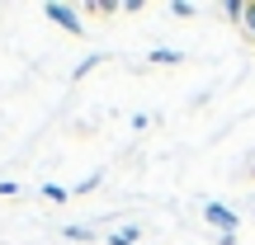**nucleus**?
Instances as JSON below:
<instances>
[{
  "mask_svg": "<svg viewBox=\"0 0 255 245\" xmlns=\"http://www.w3.org/2000/svg\"><path fill=\"white\" fill-rule=\"evenodd\" d=\"M203 222H208L218 236H222V231H237V227H241V217L227 208V203H203Z\"/></svg>",
  "mask_w": 255,
  "mask_h": 245,
  "instance_id": "2",
  "label": "nucleus"
},
{
  "mask_svg": "<svg viewBox=\"0 0 255 245\" xmlns=\"http://www.w3.org/2000/svg\"><path fill=\"white\" fill-rule=\"evenodd\" d=\"M62 236H66V241H76V245H90V241H95V227H85V222H76V227H66Z\"/></svg>",
  "mask_w": 255,
  "mask_h": 245,
  "instance_id": "5",
  "label": "nucleus"
},
{
  "mask_svg": "<svg viewBox=\"0 0 255 245\" xmlns=\"http://www.w3.org/2000/svg\"><path fill=\"white\" fill-rule=\"evenodd\" d=\"M241 28H246V38H251V43H255V0H251V5H246V14H241Z\"/></svg>",
  "mask_w": 255,
  "mask_h": 245,
  "instance_id": "10",
  "label": "nucleus"
},
{
  "mask_svg": "<svg viewBox=\"0 0 255 245\" xmlns=\"http://www.w3.org/2000/svg\"><path fill=\"white\" fill-rule=\"evenodd\" d=\"M43 198L47 203H66V198H71V189H62V184H43Z\"/></svg>",
  "mask_w": 255,
  "mask_h": 245,
  "instance_id": "6",
  "label": "nucleus"
},
{
  "mask_svg": "<svg viewBox=\"0 0 255 245\" xmlns=\"http://www.w3.org/2000/svg\"><path fill=\"white\" fill-rule=\"evenodd\" d=\"M43 14L52 19L57 28H66V33H85V24H81V9H76V5H62V0H47V5H43Z\"/></svg>",
  "mask_w": 255,
  "mask_h": 245,
  "instance_id": "1",
  "label": "nucleus"
},
{
  "mask_svg": "<svg viewBox=\"0 0 255 245\" xmlns=\"http://www.w3.org/2000/svg\"><path fill=\"white\" fill-rule=\"evenodd\" d=\"M170 14H175V19H194V14H199V5H189V0H175Z\"/></svg>",
  "mask_w": 255,
  "mask_h": 245,
  "instance_id": "9",
  "label": "nucleus"
},
{
  "mask_svg": "<svg viewBox=\"0 0 255 245\" xmlns=\"http://www.w3.org/2000/svg\"><path fill=\"white\" fill-rule=\"evenodd\" d=\"M100 62H104L100 52H95V57H85V62H81V66H76V71H71V81H81V76H90V71H95V66H100Z\"/></svg>",
  "mask_w": 255,
  "mask_h": 245,
  "instance_id": "8",
  "label": "nucleus"
},
{
  "mask_svg": "<svg viewBox=\"0 0 255 245\" xmlns=\"http://www.w3.org/2000/svg\"><path fill=\"white\" fill-rule=\"evenodd\" d=\"M146 62H151V66H180L184 52H175V47H151V52H146Z\"/></svg>",
  "mask_w": 255,
  "mask_h": 245,
  "instance_id": "3",
  "label": "nucleus"
},
{
  "mask_svg": "<svg viewBox=\"0 0 255 245\" xmlns=\"http://www.w3.org/2000/svg\"><path fill=\"white\" fill-rule=\"evenodd\" d=\"M100 184H104V174H85V179H81V184H76V189H71V193H90V189H100Z\"/></svg>",
  "mask_w": 255,
  "mask_h": 245,
  "instance_id": "11",
  "label": "nucleus"
},
{
  "mask_svg": "<svg viewBox=\"0 0 255 245\" xmlns=\"http://www.w3.org/2000/svg\"><path fill=\"white\" fill-rule=\"evenodd\" d=\"M137 241H142V227H132V222L119 227V231H109V245H137Z\"/></svg>",
  "mask_w": 255,
  "mask_h": 245,
  "instance_id": "4",
  "label": "nucleus"
},
{
  "mask_svg": "<svg viewBox=\"0 0 255 245\" xmlns=\"http://www.w3.org/2000/svg\"><path fill=\"white\" fill-rule=\"evenodd\" d=\"M222 14H227L232 24H241V14H246V0H227V5H222Z\"/></svg>",
  "mask_w": 255,
  "mask_h": 245,
  "instance_id": "7",
  "label": "nucleus"
}]
</instances>
